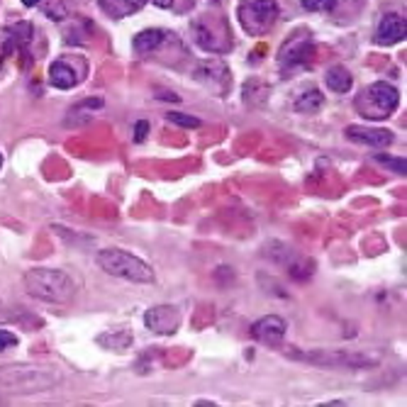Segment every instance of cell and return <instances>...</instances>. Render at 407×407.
I'll use <instances>...</instances> for the list:
<instances>
[{
  "label": "cell",
  "mask_w": 407,
  "mask_h": 407,
  "mask_svg": "<svg viewBox=\"0 0 407 407\" xmlns=\"http://www.w3.org/2000/svg\"><path fill=\"white\" fill-rule=\"evenodd\" d=\"M25 288L32 298L51 305H66L76 293L69 273L59 268H29L25 273Z\"/></svg>",
  "instance_id": "cell-1"
},
{
  "label": "cell",
  "mask_w": 407,
  "mask_h": 407,
  "mask_svg": "<svg viewBox=\"0 0 407 407\" xmlns=\"http://www.w3.org/2000/svg\"><path fill=\"white\" fill-rule=\"evenodd\" d=\"M400 103V93L398 88L386 84V81H378V84L366 86L356 98H353V108L356 113L363 117V120H388L395 110H398Z\"/></svg>",
  "instance_id": "cell-2"
},
{
  "label": "cell",
  "mask_w": 407,
  "mask_h": 407,
  "mask_svg": "<svg viewBox=\"0 0 407 407\" xmlns=\"http://www.w3.org/2000/svg\"><path fill=\"white\" fill-rule=\"evenodd\" d=\"M98 266L115 278H125L132 283H154V268L125 249H103L98 253Z\"/></svg>",
  "instance_id": "cell-3"
},
{
  "label": "cell",
  "mask_w": 407,
  "mask_h": 407,
  "mask_svg": "<svg viewBox=\"0 0 407 407\" xmlns=\"http://www.w3.org/2000/svg\"><path fill=\"white\" fill-rule=\"evenodd\" d=\"M278 20V3L276 0H246L239 5V22L246 34L263 37Z\"/></svg>",
  "instance_id": "cell-4"
},
{
  "label": "cell",
  "mask_w": 407,
  "mask_h": 407,
  "mask_svg": "<svg viewBox=\"0 0 407 407\" xmlns=\"http://www.w3.org/2000/svg\"><path fill=\"white\" fill-rule=\"evenodd\" d=\"M59 376L54 368H32V366H10L0 371V383L8 388H17L20 393H39L44 388L54 386Z\"/></svg>",
  "instance_id": "cell-5"
},
{
  "label": "cell",
  "mask_w": 407,
  "mask_h": 407,
  "mask_svg": "<svg viewBox=\"0 0 407 407\" xmlns=\"http://www.w3.org/2000/svg\"><path fill=\"white\" fill-rule=\"evenodd\" d=\"M193 37L200 49L212 51V54H225L232 49L229 42V29L220 20H210V17H200L193 22Z\"/></svg>",
  "instance_id": "cell-6"
},
{
  "label": "cell",
  "mask_w": 407,
  "mask_h": 407,
  "mask_svg": "<svg viewBox=\"0 0 407 407\" xmlns=\"http://www.w3.org/2000/svg\"><path fill=\"white\" fill-rule=\"evenodd\" d=\"M315 54V46H312L310 37H295L291 39L278 54V64L281 69L291 71V69H303L310 66V59Z\"/></svg>",
  "instance_id": "cell-7"
},
{
  "label": "cell",
  "mask_w": 407,
  "mask_h": 407,
  "mask_svg": "<svg viewBox=\"0 0 407 407\" xmlns=\"http://www.w3.org/2000/svg\"><path fill=\"white\" fill-rule=\"evenodd\" d=\"M196 81L203 86H208V91L217 93V96H222V93L229 91V71L222 61L200 64L196 71Z\"/></svg>",
  "instance_id": "cell-8"
},
{
  "label": "cell",
  "mask_w": 407,
  "mask_h": 407,
  "mask_svg": "<svg viewBox=\"0 0 407 407\" xmlns=\"http://www.w3.org/2000/svg\"><path fill=\"white\" fill-rule=\"evenodd\" d=\"M144 324L156 334H174L181 324V312L174 305H156L144 315Z\"/></svg>",
  "instance_id": "cell-9"
},
{
  "label": "cell",
  "mask_w": 407,
  "mask_h": 407,
  "mask_svg": "<svg viewBox=\"0 0 407 407\" xmlns=\"http://www.w3.org/2000/svg\"><path fill=\"white\" fill-rule=\"evenodd\" d=\"M251 337L266 346H278L286 337V322L276 315H266L251 324Z\"/></svg>",
  "instance_id": "cell-10"
},
{
  "label": "cell",
  "mask_w": 407,
  "mask_h": 407,
  "mask_svg": "<svg viewBox=\"0 0 407 407\" xmlns=\"http://www.w3.org/2000/svg\"><path fill=\"white\" fill-rule=\"evenodd\" d=\"M305 361L322 363V366H349V368H358V366H373L376 361L366 356H356L351 351H315L310 356H303Z\"/></svg>",
  "instance_id": "cell-11"
},
{
  "label": "cell",
  "mask_w": 407,
  "mask_h": 407,
  "mask_svg": "<svg viewBox=\"0 0 407 407\" xmlns=\"http://www.w3.org/2000/svg\"><path fill=\"white\" fill-rule=\"evenodd\" d=\"M346 137L351 141L366 146H388L393 144V132L388 129H373V127H361V125H349L346 127Z\"/></svg>",
  "instance_id": "cell-12"
},
{
  "label": "cell",
  "mask_w": 407,
  "mask_h": 407,
  "mask_svg": "<svg viewBox=\"0 0 407 407\" xmlns=\"http://www.w3.org/2000/svg\"><path fill=\"white\" fill-rule=\"evenodd\" d=\"M405 32H407L405 17L391 13V15H386V17L381 20L378 34H376V39H378V44H398L400 39H405Z\"/></svg>",
  "instance_id": "cell-13"
},
{
  "label": "cell",
  "mask_w": 407,
  "mask_h": 407,
  "mask_svg": "<svg viewBox=\"0 0 407 407\" xmlns=\"http://www.w3.org/2000/svg\"><path fill=\"white\" fill-rule=\"evenodd\" d=\"M166 39L169 34L164 32V29H144V32H139L137 37H134L132 46L137 54H151V51H156Z\"/></svg>",
  "instance_id": "cell-14"
},
{
  "label": "cell",
  "mask_w": 407,
  "mask_h": 407,
  "mask_svg": "<svg viewBox=\"0 0 407 407\" xmlns=\"http://www.w3.org/2000/svg\"><path fill=\"white\" fill-rule=\"evenodd\" d=\"M49 81H51V86L61 88V91H69V88H74L76 84H79L74 69H71L69 64H64V61H54V64H51Z\"/></svg>",
  "instance_id": "cell-15"
},
{
  "label": "cell",
  "mask_w": 407,
  "mask_h": 407,
  "mask_svg": "<svg viewBox=\"0 0 407 407\" xmlns=\"http://www.w3.org/2000/svg\"><path fill=\"white\" fill-rule=\"evenodd\" d=\"M324 84H327L329 91H334V93H349L353 86V79H351L349 69L332 66L327 71V76H324Z\"/></svg>",
  "instance_id": "cell-16"
},
{
  "label": "cell",
  "mask_w": 407,
  "mask_h": 407,
  "mask_svg": "<svg viewBox=\"0 0 407 407\" xmlns=\"http://www.w3.org/2000/svg\"><path fill=\"white\" fill-rule=\"evenodd\" d=\"M322 103H324L322 93L317 91V88H310V91L300 93V98L295 100V110H298V113H305V115H312L322 108Z\"/></svg>",
  "instance_id": "cell-17"
},
{
  "label": "cell",
  "mask_w": 407,
  "mask_h": 407,
  "mask_svg": "<svg viewBox=\"0 0 407 407\" xmlns=\"http://www.w3.org/2000/svg\"><path fill=\"white\" fill-rule=\"evenodd\" d=\"M98 344L110 346L113 351H122V349H127V346L132 344V334H127V332L103 334V337H98Z\"/></svg>",
  "instance_id": "cell-18"
},
{
  "label": "cell",
  "mask_w": 407,
  "mask_h": 407,
  "mask_svg": "<svg viewBox=\"0 0 407 407\" xmlns=\"http://www.w3.org/2000/svg\"><path fill=\"white\" fill-rule=\"evenodd\" d=\"M100 8H103V13L110 15V17H125V15H129L127 0H100Z\"/></svg>",
  "instance_id": "cell-19"
},
{
  "label": "cell",
  "mask_w": 407,
  "mask_h": 407,
  "mask_svg": "<svg viewBox=\"0 0 407 407\" xmlns=\"http://www.w3.org/2000/svg\"><path fill=\"white\" fill-rule=\"evenodd\" d=\"M337 5V0H303V8L310 13H327Z\"/></svg>",
  "instance_id": "cell-20"
},
{
  "label": "cell",
  "mask_w": 407,
  "mask_h": 407,
  "mask_svg": "<svg viewBox=\"0 0 407 407\" xmlns=\"http://www.w3.org/2000/svg\"><path fill=\"white\" fill-rule=\"evenodd\" d=\"M169 122H174V125H179V127H188V129L200 127V120H198V117L181 115V113H169Z\"/></svg>",
  "instance_id": "cell-21"
},
{
  "label": "cell",
  "mask_w": 407,
  "mask_h": 407,
  "mask_svg": "<svg viewBox=\"0 0 407 407\" xmlns=\"http://www.w3.org/2000/svg\"><path fill=\"white\" fill-rule=\"evenodd\" d=\"M376 161L383 164V166H391L393 171H398V174H405V159H391V156L378 154L376 156Z\"/></svg>",
  "instance_id": "cell-22"
},
{
  "label": "cell",
  "mask_w": 407,
  "mask_h": 407,
  "mask_svg": "<svg viewBox=\"0 0 407 407\" xmlns=\"http://www.w3.org/2000/svg\"><path fill=\"white\" fill-rule=\"evenodd\" d=\"M17 344V337L13 332H5V329H0V351H5L8 346H15Z\"/></svg>",
  "instance_id": "cell-23"
},
{
  "label": "cell",
  "mask_w": 407,
  "mask_h": 407,
  "mask_svg": "<svg viewBox=\"0 0 407 407\" xmlns=\"http://www.w3.org/2000/svg\"><path fill=\"white\" fill-rule=\"evenodd\" d=\"M146 132H149V122H146V120H139L137 127H134V139H137V141H144V139H146Z\"/></svg>",
  "instance_id": "cell-24"
},
{
  "label": "cell",
  "mask_w": 407,
  "mask_h": 407,
  "mask_svg": "<svg viewBox=\"0 0 407 407\" xmlns=\"http://www.w3.org/2000/svg\"><path fill=\"white\" fill-rule=\"evenodd\" d=\"M144 3L146 0H127V5H129V13H137V10L144 8Z\"/></svg>",
  "instance_id": "cell-25"
},
{
  "label": "cell",
  "mask_w": 407,
  "mask_h": 407,
  "mask_svg": "<svg viewBox=\"0 0 407 407\" xmlns=\"http://www.w3.org/2000/svg\"><path fill=\"white\" fill-rule=\"evenodd\" d=\"M154 5H159V8H171L174 0H154Z\"/></svg>",
  "instance_id": "cell-26"
},
{
  "label": "cell",
  "mask_w": 407,
  "mask_h": 407,
  "mask_svg": "<svg viewBox=\"0 0 407 407\" xmlns=\"http://www.w3.org/2000/svg\"><path fill=\"white\" fill-rule=\"evenodd\" d=\"M22 3H25L27 8H34V5H39V0H22Z\"/></svg>",
  "instance_id": "cell-27"
},
{
  "label": "cell",
  "mask_w": 407,
  "mask_h": 407,
  "mask_svg": "<svg viewBox=\"0 0 407 407\" xmlns=\"http://www.w3.org/2000/svg\"><path fill=\"white\" fill-rule=\"evenodd\" d=\"M0 166H3V154H0Z\"/></svg>",
  "instance_id": "cell-28"
}]
</instances>
